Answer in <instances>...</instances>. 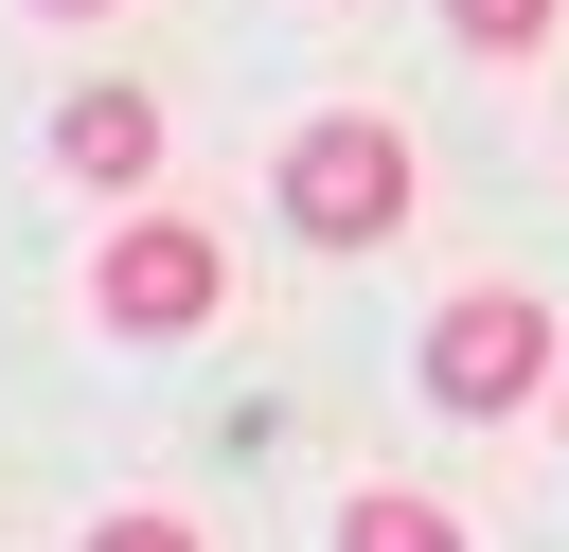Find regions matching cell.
I'll list each match as a JSON object with an SVG mask.
<instances>
[{
	"label": "cell",
	"instance_id": "ba28073f",
	"mask_svg": "<svg viewBox=\"0 0 569 552\" xmlns=\"http://www.w3.org/2000/svg\"><path fill=\"white\" fill-rule=\"evenodd\" d=\"M36 18H107V0H36Z\"/></svg>",
	"mask_w": 569,
	"mask_h": 552
},
{
	"label": "cell",
	"instance_id": "7a4b0ae2",
	"mask_svg": "<svg viewBox=\"0 0 569 552\" xmlns=\"http://www.w3.org/2000/svg\"><path fill=\"white\" fill-rule=\"evenodd\" d=\"M213 285H231V267H213L196 214H124V231L89 249V321H107V338H196Z\"/></svg>",
	"mask_w": 569,
	"mask_h": 552
},
{
	"label": "cell",
	"instance_id": "3957f363",
	"mask_svg": "<svg viewBox=\"0 0 569 552\" xmlns=\"http://www.w3.org/2000/svg\"><path fill=\"white\" fill-rule=\"evenodd\" d=\"M427 392H445V410H533V392H551V303H533V285H462V303L427 321Z\"/></svg>",
	"mask_w": 569,
	"mask_h": 552
},
{
	"label": "cell",
	"instance_id": "6da1fadb",
	"mask_svg": "<svg viewBox=\"0 0 569 552\" xmlns=\"http://www.w3.org/2000/svg\"><path fill=\"white\" fill-rule=\"evenodd\" d=\"M267 196H284V231H302V249H373V231L409 214V125H373V107H320V125L267 160Z\"/></svg>",
	"mask_w": 569,
	"mask_h": 552
},
{
	"label": "cell",
	"instance_id": "5b68a950",
	"mask_svg": "<svg viewBox=\"0 0 569 552\" xmlns=\"http://www.w3.org/2000/svg\"><path fill=\"white\" fill-rule=\"evenodd\" d=\"M338 552H462V516H445L427 481H356V499H338Z\"/></svg>",
	"mask_w": 569,
	"mask_h": 552
},
{
	"label": "cell",
	"instance_id": "277c9868",
	"mask_svg": "<svg viewBox=\"0 0 569 552\" xmlns=\"http://www.w3.org/2000/svg\"><path fill=\"white\" fill-rule=\"evenodd\" d=\"M53 160H71L89 196H142V178H160V107H142V89H71V107H53Z\"/></svg>",
	"mask_w": 569,
	"mask_h": 552
},
{
	"label": "cell",
	"instance_id": "8992f818",
	"mask_svg": "<svg viewBox=\"0 0 569 552\" xmlns=\"http://www.w3.org/2000/svg\"><path fill=\"white\" fill-rule=\"evenodd\" d=\"M445 36H462V53H533V36H551V0H445Z\"/></svg>",
	"mask_w": 569,
	"mask_h": 552
},
{
	"label": "cell",
	"instance_id": "52a82bcc",
	"mask_svg": "<svg viewBox=\"0 0 569 552\" xmlns=\"http://www.w3.org/2000/svg\"><path fill=\"white\" fill-rule=\"evenodd\" d=\"M89 552H196V516H89Z\"/></svg>",
	"mask_w": 569,
	"mask_h": 552
}]
</instances>
